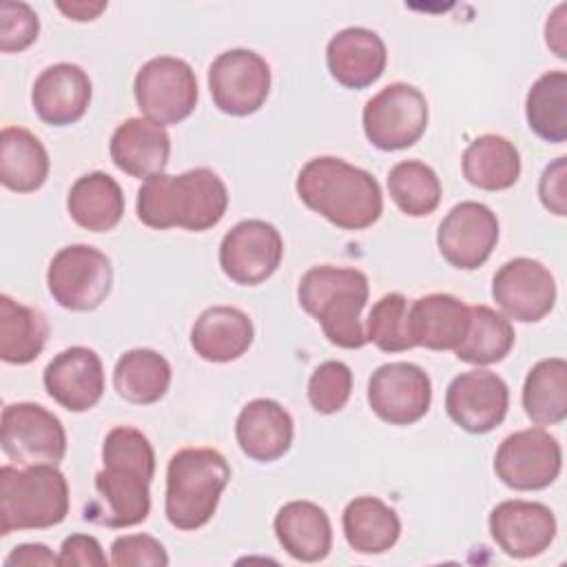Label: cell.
Returning a JSON list of instances; mask_svg holds the SVG:
<instances>
[{
	"mask_svg": "<svg viewBox=\"0 0 567 567\" xmlns=\"http://www.w3.org/2000/svg\"><path fill=\"white\" fill-rule=\"evenodd\" d=\"M66 210L80 228L106 233L124 215V193L109 173L93 171L73 182L66 195Z\"/></svg>",
	"mask_w": 567,
	"mask_h": 567,
	"instance_id": "27",
	"label": "cell"
},
{
	"mask_svg": "<svg viewBox=\"0 0 567 567\" xmlns=\"http://www.w3.org/2000/svg\"><path fill=\"white\" fill-rule=\"evenodd\" d=\"M370 295L368 277L357 268L315 266L303 272L299 306L321 323L323 337L339 348L357 350L368 343L361 310Z\"/></svg>",
	"mask_w": 567,
	"mask_h": 567,
	"instance_id": "4",
	"label": "cell"
},
{
	"mask_svg": "<svg viewBox=\"0 0 567 567\" xmlns=\"http://www.w3.org/2000/svg\"><path fill=\"white\" fill-rule=\"evenodd\" d=\"M492 297L509 319L536 323L547 317L556 303V281L540 261L516 257L496 270Z\"/></svg>",
	"mask_w": 567,
	"mask_h": 567,
	"instance_id": "16",
	"label": "cell"
},
{
	"mask_svg": "<svg viewBox=\"0 0 567 567\" xmlns=\"http://www.w3.org/2000/svg\"><path fill=\"white\" fill-rule=\"evenodd\" d=\"M111 565L115 567H164L168 565V554L164 545L148 534H126L111 545Z\"/></svg>",
	"mask_w": 567,
	"mask_h": 567,
	"instance_id": "40",
	"label": "cell"
},
{
	"mask_svg": "<svg viewBox=\"0 0 567 567\" xmlns=\"http://www.w3.org/2000/svg\"><path fill=\"white\" fill-rule=\"evenodd\" d=\"M523 408L536 425H556L567 416V361L549 357L538 361L523 383Z\"/></svg>",
	"mask_w": 567,
	"mask_h": 567,
	"instance_id": "33",
	"label": "cell"
},
{
	"mask_svg": "<svg viewBox=\"0 0 567 567\" xmlns=\"http://www.w3.org/2000/svg\"><path fill=\"white\" fill-rule=\"evenodd\" d=\"M363 133L379 151H401L421 140L430 111L425 95L408 84L392 82L363 106Z\"/></svg>",
	"mask_w": 567,
	"mask_h": 567,
	"instance_id": "9",
	"label": "cell"
},
{
	"mask_svg": "<svg viewBox=\"0 0 567 567\" xmlns=\"http://www.w3.org/2000/svg\"><path fill=\"white\" fill-rule=\"evenodd\" d=\"M343 536L359 554H383L392 549L401 536L396 512L377 496H359L350 501L341 516Z\"/></svg>",
	"mask_w": 567,
	"mask_h": 567,
	"instance_id": "30",
	"label": "cell"
},
{
	"mask_svg": "<svg viewBox=\"0 0 567 567\" xmlns=\"http://www.w3.org/2000/svg\"><path fill=\"white\" fill-rule=\"evenodd\" d=\"M525 117L529 131L549 144L567 140V73H543L525 100Z\"/></svg>",
	"mask_w": 567,
	"mask_h": 567,
	"instance_id": "35",
	"label": "cell"
},
{
	"mask_svg": "<svg viewBox=\"0 0 567 567\" xmlns=\"http://www.w3.org/2000/svg\"><path fill=\"white\" fill-rule=\"evenodd\" d=\"M58 9L69 20L91 22V20H95L106 9V2H58Z\"/></svg>",
	"mask_w": 567,
	"mask_h": 567,
	"instance_id": "45",
	"label": "cell"
},
{
	"mask_svg": "<svg viewBox=\"0 0 567 567\" xmlns=\"http://www.w3.org/2000/svg\"><path fill=\"white\" fill-rule=\"evenodd\" d=\"M365 337L383 352H405L414 348L408 332V299L401 292H388L372 306Z\"/></svg>",
	"mask_w": 567,
	"mask_h": 567,
	"instance_id": "37",
	"label": "cell"
},
{
	"mask_svg": "<svg viewBox=\"0 0 567 567\" xmlns=\"http://www.w3.org/2000/svg\"><path fill=\"white\" fill-rule=\"evenodd\" d=\"M498 241V219L481 202H461L450 208L436 230L441 257L458 270L483 266Z\"/></svg>",
	"mask_w": 567,
	"mask_h": 567,
	"instance_id": "15",
	"label": "cell"
},
{
	"mask_svg": "<svg viewBox=\"0 0 567 567\" xmlns=\"http://www.w3.org/2000/svg\"><path fill=\"white\" fill-rule=\"evenodd\" d=\"M91 78L71 62H58L40 71L31 89L35 115L51 126H69L82 120L91 104Z\"/></svg>",
	"mask_w": 567,
	"mask_h": 567,
	"instance_id": "20",
	"label": "cell"
},
{
	"mask_svg": "<svg viewBox=\"0 0 567 567\" xmlns=\"http://www.w3.org/2000/svg\"><path fill=\"white\" fill-rule=\"evenodd\" d=\"M47 394L69 412H86L104 394V368L95 350L73 346L58 352L44 368Z\"/></svg>",
	"mask_w": 567,
	"mask_h": 567,
	"instance_id": "19",
	"label": "cell"
},
{
	"mask_svg": "<svg viewBox=\"0 0 567 567\" xmlns=\"http://www.w3.org/2000/svg\"><path fill=\"white\" fill-rule=\"evenodd\" d=\"M171 363L151 348H133L124 352L113 368L115 392L135 405L157 403L171 385Z\"/></svg>",
	"mask_w": 567,
	"mask_h": 567,
	"instance_id": "31",
	"label": "cell"
},
{
	"mask_svg": "<svg viewBox=\"0 0 567 567\" xmlns=\"http://www.w3.org/2000/svg\"><path fill=\"white\" fill-rule=\"evenodd\" d=\"M0 445L16 465H58L66 454V432L53 412L22 401L2 410Z\"/></svg>",
	"mask_w": 567,
	"mask_h": 567,
	"instance_id": "10",
	"label": "cell"
},
{
	"mask_svg": "<svg viewBox=\"0 0 567 567\" xmlns=\"http://www.w3.org/2000/svg\"><path fill=\"white\" fill-rule=\"evenodd\" d=\"M565 13H567V4H558L554 9V13L549 16L547 24H545V42L547 47L556 53V58L565 60L567 58V47H565Z\"/></svg>",
	"mask_w": 567,
	"mask_h": 567,
	"instance_id": "44",
	"label": "cell"
},
{
	"mask_svg": "<svg viewBox=\"0 0 567 567\" xmlns=\"http://www.w3.org/2000/svg\"><path fill=\"white\" fill-rule=\"evenodd\" d=\"M509 408L507 383L489 370L476 368L454 377L445 390L447 416L470 434L492 432Z\"/></svg>",
	"mask_w": 567,
	"mask_h": 567,
	"instance_id": "17",
	"label": "cell"
},
{
	"mask_svg": "<svg viewBox=\"0 0 567 567\" xmlns=\"http://www.w3.org/2000/svg\"><path fill=\"white\" fill-rule=\"evenodd\" d=\"M230 481V465L213 447L177 450L166 467L164 514L175 529L193 532L204 527Z\"/></svg>",
	"mask_w": 567,
	"mask_h": 567,
	"instance_id": "5",
	"label": "cell"
},
{
	"mask_svg": "<svg viewBox=\"0 0 567 567\" xmlns=\"http://www.w3.org/2000/svg\"><path fill=\"white\" fill-rule=\"evenodd\" d=\"M133 95L146 120L159 126L179 124L197 106V78L186 60L157 55L135 73Z\"/></svg>",
	"mask_w": 567,
	"mask_h": 567,
	"instance_id": "8",
	"label": "cell"
},
{
	"mask_svg": "<svg viewBox=\"0 0 567 567\" xmlns=\"http://www.w3.org/2000/svg\"><path fill=\"white\" fill-rule=\"evenodd\" d=\"M255 328L250 317L235 306L206 308L190 328V346L197 357L210 363L239 359L252 343Z\"/></svg>",
	"mask_w": 567,
	"mask_h": 567,
	"instance_id": "25",
	"label": "cell"
},
{
	"mask_svg": "<svg viewBox=\"0 0 567 567\" xmlns=\"http://www.w3.org/2000/svg\"><path fill=\"white\" fill-rule=\"evenodd\" d=\"M560 467V443L543 427H527L505 436L494 456L496 476L516 492L549 487L558 478Z\"/></svg>",
	"mask_w": 567,
	"mask_h": 567,
	"instance_id": "11",
	"label": "cell"
},
{
	"mask_svg": "<svg viewBox=\"0 0 567 567\" xmlns=\"http://www.w3.org/2000/svg\"><path fill=\"white\" fill-rule=\"evenodd\" d=\"M49 337V323L35 308L0 295V359L11 365L35 361Z\"/></svg>",
	"mask_w": 567,
	"mask_h": 567,
	"instance_id": "32",
	"label": "cell"
},
{
	"mask_svg": "<svg viewBox=\"0 0 567 567\" xmlns=\"http://www.w3.org/2000/svg\"><path fill=\"white\" fill-rule=\"evenodd\" d=\"M538 197L549 213L558 217L567 215V157H556L545 166L538 182Z\"/></svg>",
	"mask_w": 567,
	"mask_h": 567,
	"instance_id": "41",
	"label": "cell"
},
{
	"mask_svg": "<svg viewBox=\"0 0 567 567\" xmlns=\"http://www.w3.org/2000/svg\"><path fill=\"white\" fill-rule=\"evenodd\" d=\"M279 545L299 563H319L332 549V525L328 514L312 501H290L275 516Z\"/></svg>",
	"mask_w": 567,
	"mask_h": 567,
	"instance_id": "26",
	"label": "cell"
},
{
	"mask_svg": "<svg viewBox=\"0 0 567 567\" xmlns=\"http://www.w3.org/2000/svg\"><path fill=\"white\" fill-rule=\"evenodd\" d=\"M18 565H60V556H55L47 545L42 543H24L11 549V554L4 558V567H18Z\"/></svg>",
	"mask_w": 567,
	"mask_h": 567,
	"instance_id": "43",
	"label": "cell"
},
{
	"mask_svg": "<svg viewBox=\"0 0 567 567\" xmlns=\"http://www.w3.org/2000/svg\"><path fill=\"white\" fill-rule=\"evenodd\" d=\"M215 106L233 117L257 113L270 93V66L250 49H228L208 66Z\"/></svg>",
	"mask_w": 567,
	"mask_h": 567,
	"instance_id": "12",
	"label": "cell"
},
{
	"mask_svg": "<svg viewBox=\"0 0 567 567\" xmlns=\"http://www.w3.org/2000/svg\"><path fill=\"white\" fill-rule=\"evenodd\" d=\"M470 326V306L447 292L419 297L408 310L410 339L427 350H456Z\"/></svg>",
	"mask_w": 567,
	"mask_h": 567,
	"instance_id": "24",
	"label": "cell"
},
{
	"mask_svg": "<svg viewBox=\"0 0 567 567\" xmlns=\"http://www.w3.org/2000/svg\"><path fill=\"white\" fill-rule=\"evenodd\" d=\"M326 64L341 86L365 89L383 75L388 49L381 35L372 29L346 27L328 40Z\"/></svg>",
	"mask_w": 567,
	"mask_h": 567,
	"instance_id": "21",
	"label": "cell"
},
{
	"mask_svg": "<svg viewBox=\"0 0 567 567\" xmlns=\"http://www.w3.org/2000/svg\"><path fill=\"white\" fill-rule=\"evenodd\" d=\"M463 177L481 190L512 188L520 177L518 148L503 135L485 133L463 151Z\"/></svg>",
	"mask_w": 567,
	"mask_h": 567,
	"instance_id": "29",
	"label": "cell"
},
{
	"mask_svg": "<svg viewBox=\"0 0 567 567\" xmlns=\"http://www.w3.org/2000/svg\"><path fill=\"white\" fill-rule=\"evenodd\" d=\"M514 328L509 319L489 306H470V326L456 346V357L472 365H492L503 361L514 346Z\"/></svg>",
	"mask_w": 567,
	"mask_h": 567,
	"instance_id": "34",
	"label": "cell"
},
{
	"mask_svg": "<svg viewBox=\"0 0 567 567\" xmlns=\"http://www.w3.org/2000/svg\"><path fill=\"white\" fill-rule=\"evenodd\" d=\"M284 257L279 230L264 219L235 224L219 244L221 272L239 286H257L275 275Z\"/></svg>",
	"mask_w": 567,
	"mask_h": 567,
	"instance_id": "13",
	"label": "cell"
},
{
	"mask_svg": "<svg viewBox=\"0 0 567 567\" xmlns=\"http://www.w3.org/2000/svg\"><path fill=\"white\" fill-rule=\"evenodd\" d=\"M113 286L111 259L86 244L60 248L47 270V288L58 306L73 312L100 308Z\"/></svg>",
	"mask_w": 567,
	"mask_h": 567,
	"instance_id": "7",
	"label": "cell"
},
{
	"mask_svg": "<svg viewBox=\"0 0 567 567\" xmlns=\"http://www.w3.org/2000/svg\"><path fill=\"white\" fill-rule=\"evenodd\" d=\"M489 536L512 558L543 554L556 536L554 512L536 501H503L489 512Z\"/></svg>",
	"mask_w": 567,
	"mask_h": 567,
	"instance_id": "18",
	"label": "cell"
},
{
	"mask_svg": "<svg viewBox=\"0 0 567 567\" xmlns=\"http://www.w3.org/2000/svg\"><path fill=\"white\" fill-rule=\"evenodd\" d=\"M60 565H80V567H102L106 565V556L97 538L89 534H71L62 540L60 547Z\"/></svg>",
	"mask_w": 567,
	"mask_h": 567,
	"instance_id": "42",
	"label": "cell"
},
{
	"mask_svg": "<svg viewBox=\"0 0 567 567\" xmlns=\"http://www.w3.org/2000/svg\"><path fill=\"white\" fill-rule=\"evenodd\" d=\"M102 463L95 474L97 496L84 507V518L115 529L144 523L155 474V450L146 434L131 425L113 427L102 443Z\"/></svg>",
	"mask_w": 567,
	"mask_h": 567,
	"instance_id": "1",
	"label": "cell"
},
{
	"mask_svg": "<svg viewBox=\"0 0 567 567\" xmlns=\"http://www.w3.org/2000/svg\"><path fill=\"white\" fill-rule=\"evenodd\" d=\"M44 144L22 126H4L0 133V182L13 193H35L49 177Z\"/></svg>",
	"mask_w": 567,
	"mask_h": 567,
	"instance_id": "28",
	"label": "cell"
},
{
	"mask_svg": "<svg viewBox=\"0 0 567 567\" xmlns=\"http://www.w3.org/2000/svg\"><path fill=\"white\" fill-rule=\"evenodd\" d=\"M392 202L408 217H425L441 204V179L432 166L419 159H403L388 173Z\"/></svg>",
	"mask_w": 567,
	"mask_h": 567,
	"instance_id": "36",
	"label": "cell"
},
{
	"mask_svg": "<svg viewBox=\"0 0 567 567\" xmlns=\"http://www.w3.org/2000/svg\"><path fill=\"white\" fill-rule=\"evenodd\" d=\"M352 394V372L343 361H323L308 381V401L319 414H334L346 408Z\"/></svg>",
	"mask_w": 567,
	"mask_h": 567,
	"instance_id": "38",
	"label": "cell"
},
{
	"mask_svg": "<svg viewBox=\"0 0 567 567\" xmlns=\"http://www.w3.org/2000/svg\"><path fill=\"white\" fill-rule=\"evenodd\" d=\"M228 208L224 179L206 166L179 175L159 173L142 182L137 190V219L155 230L184 228L208 230L221 221Z\"/></svg>",
	"mask_w": 567,
	"mask_h": 567,
	"instance_id": "2",
	"label": "cell"
},
{
	"mask_svg": "<svg viewBox=\"0 0 567 567\" xmlns=\"http://www.w3.org/2000/svg\"><path fill=\"white\" fill-rule=\"evenodd\" d=\"M292 434L295 423L290 412L272 399L246 403L235 421V436L241 452L257 463L281 458L292 445Z\"/></svg>",
	"mask_w": 567,
	"mask_h": 567,
	"instance_id": "22",
	"label": "cell"
},
{
	"mask_svg": "<svg viewBox=\"0 0 567 567\" xmlns=\"http://www.w3.org/2000/svg\"><path fill=\"white\" fill-rule=\"evenodd\" d=\"M40 33L38 13L27 2L4 0L0 4V51L20 53L29 49Z\"/></svg>",
	"mask_w": 567,
	"mask_h": 567,
	"instance_id": "39",
	"label": "cell"
},
{
	"mask_svg": "<svg viewBox=\"0 0 567 567\" xmlns=\"http://www.w3.org/2000/svg\"><path fill=\"white\" fill-rule=\"evenodd\" d=\"M368 403L381 421L390 425H412L430 410L432 381L416 363H383L368 381Z\"/></svg>",
	"mask_w": 567,
	"mask_h": 567,
	"instance_id": "14",
	"label": "cell"
},
{
	"mask_svg": "<svg viewBox=\"0 0 567 567\" xmlns=\"http://www.w3.org/2000/svg\"><path fill=\"white\" fill-rule=\"evenodd\" d=\"M111 159L131 177H153L164 173L171 155V137L164 126L146 117H128L111 135Z\"/></svg>",
	"mask_w": 567,
	"mask_h": 567,
	"instance_id": "23",
	"label": "cell"
},
{
	"mask_svg": "<svg viewBox=\"0 0 567 567\" xmlns=\"http://www.w3.org/2000/svg\"><path fill=\"white\" fill-rule=\"evenodd\" d=\"M69 514V483L58 465L0 467V534L47 529Z\"/></svg>",
	"mask_w": 567,
	"mask_h": 567,
	"instance_id": "6",
	"label": "cell"
},
{
	"mask_svg": "<svg viewBox=\"0 0 567 567\" xmlns=\"http://www.w3.org/2000/svg\"><path fill=\"white\" fill-rule=\"evenodd\" d=\"M299 199L341 230H363L383 213V195L372 173L341 157L308 159L297 175Z\"/></svg>",
	"mask_w": 567,
	"mask_h": 567,
	"instance_id": "3",
	"label": "cell"
}]
</instances>
